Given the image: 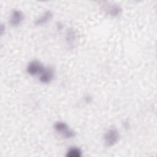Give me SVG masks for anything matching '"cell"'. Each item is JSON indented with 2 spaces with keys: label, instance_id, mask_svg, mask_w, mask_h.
Segmentation results:
<instances>
[{
  "label": "cell",
  "instance_id": "6da1fadb",
  "mask_svg": "<svg viewBox=\"0 0 157 157\" xmlns=\"http://www.w3.org/2000/svg\"><path fill=\"white\" fill-rule=\"evenodd\" d=\"M120 134L115 128H109L104 136L105 145L107 147H112L115 145L119 140Z\"/></svg>",
  "mask_w": 157,
  "mask_h": 157
},
{
  "label": "cell",
  "instance_id": "7a4b0ae2",
  "mask_svg": "<svg viewBox=\"0 0 157 157\" xmlns=\"http://www.w3.org/2000/svg\"><path fill=\"white\" fill-rule=\"evenodd\" d=\"M54 129L56 132L61 134L66 139L72 138L75 136V132L71 129L67 124L63 121H57L54 124Z\"/></svg>",
  "mask_w": 157,
  "mask_h": 157
},
{
  "label": "cell",
  "instance_id": "3957f363",
  "mask_svg": "<svg viewBox=\"0 0 157 157\" xmlns=\"http://www.w3.org/2000/svg\"><path fill=\"white\" fill-rule=\"evenodd\" d=\"M44 68L45 67L40 61L35 59L29 63L26 67V71L31 75H40Z\"/></svg>",
  "mask_w": 157,
  "mask_h": 157
},
{
  "label": "cell",
  "instance_id": "277c9868",
  "mask_svg": "<svg viewBox=\"0 0 157 157\" xmlns=\"http://www.w3.org/2000/svg\"><path fill=\"white\" fill-rule=\"evenodd\" d=\"M23 20L24 15L23 12L19 10L15 9L12 12L9 23L12 26L17 27L22 23Z\"/></svg>",
  "mask_w": 157,
  "mask_h": 157
},
{
  "label": "cell",
  "instance_id": "5b68a950",
  "mask_svg": "<svg viewBox=\"0 0 157 157\" xmlns=\"http://www.w3.org/2000/svg\"><path fill=\"white\" fill-rule=\"evenodd\" d=\"M54 78V70L53 67L48 66L45 67L42 72L40 74L39 80L42 83H48L51 82Z\"/></svg>",
  "mask_w": 157,
  "mask_h": 157
},
{
  "label": "cell",
  "instance_id": "8992f818",
  "mask_svg": "<svg viewBox=\"0 0 157 157\" xmlns=\"http://www.w3.org/2000/svg\"><path fill=\"white\" fill-rule=\"evenodd\" d=\"M105 10L109 15L113 17L119 16L122 12V9L117 4H111L107 6Z\"/></svg>",
  "mask_w": 157,
  "mask_h": 157
},
{
  "label": "cell",
  "instance_id": "52a82bcc",
  "mask_svg": "<svg viewBox=\"0 0 157 157\" xmlns=\"http://www.w3.org/2000/svg\"><path fill=\"white\" fill-rule=\"evenodd\" d=\"M53 17V13L50 10L46 11L42 16H40L39 18H37L34 21V23L36 26H40L43 25L45 23H47L48 21H49Z\"/></svg>",
  "mask_w": 157,
  "mask_h": 157
},
{
  "label": "cell",
  "instance_id": "ba28073f",
  "mask_svg": "<svg viewBox=\"0 0 157 157\" xmlns=\"http://www.w3.org/2000/svg\"><path fill=\"white\" fill-rule=\"evenodd\" d=\"M66 41L67 44L69 45H72L76 40V33L75 31L72 29L69 28L67 30L66 33Z\"/></svg>",
  "mask_w": 157,
  "mask_h": 157
},
{
  "label": "cell",
  "instance_id": "9c48e42d",
  "mask_svg": "<svg viewBox=\"0 0 157 157\" xmlns=\"http://www.w3.org/2000/svg\"><path fill=\"white\" fill-rule=\"evenodd\" d=\"M66 156L67 157H80L82 156V151L79 148L73 147L67 150Z\"/></svg>",
  "mask_w": 157,
  "mask_h": 157
}]
</instances>
